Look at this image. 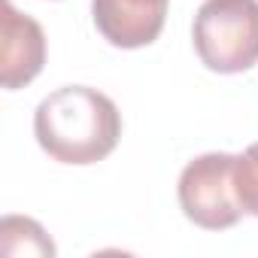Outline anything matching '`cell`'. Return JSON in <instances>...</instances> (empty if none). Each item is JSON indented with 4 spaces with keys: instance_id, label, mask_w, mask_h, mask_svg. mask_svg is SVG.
I'll use <instances>...</instances> for the list:
<instances>
[{
    "instance_id": "1",
    "label": "cell",
    "mask_w": 258,
    "mask_h": 258,
    "mask_svg": "<svg viewBox=\"0 0 258 258\" xmlns=\"http://www.w3.org/2000/svg\"><path fill=\"white\" fill-rule=\"evenodd\" d=\"M34 134L43 152L61 164H94L103 161L118 137V106L88 85H64L40 100L34 112Z\"/></svg>"
},
{
    "instance_id": "2",
    "label": "cell",
    "mask_w": 258,
    "mask_h": 258,
    "mask_svg": "<svg viewBox=\"0 0 258 258\" xmlns=\"http://www.w3.org/2000/svg\"><path fill=\"white\" fill-rule=\"evenodd\" d=\"M195 52L216 73L258 64V0H204L195 16Z\"/></svg>"
},
{
    "instance_id": "3",
    "label": "cell",
    "mask_w": 258,
    "mask_h": 258,
    "mask_svg": "<svg viewBox=\"0 0 258 258\" xmlns=\"http://www.w3.org/2000/svg\"><path fill=\"white\" fill-rule=\"evenodd\" d=\"M234 161L237 155L207 152L179 173V207L198 228L225 231L240 222L243 207L234 191Z\"/></svg>"
},
{
    "instance_id": "4",
    "label": "cell",
    "mask_w": 258,
    "mask_h": 258,
    "mask_svg": "<svg viewBox=\"0 0 258 258\" xmlns=\"http://www.w3.org/2000/svg\"><path fill=\"white\" fill-rule=\"evenodd\" d=\"M94 28L118 49H140L158 40L167 0H91Z\"/></svg>"
},
{
    "instance_id": "5",
    "label": "cell",
    "mask_w": 258,
    "mask_h": 258,
    "mask_svg": "<svg viewBox=\"0 0 258 258\" xmlns=\"http://www.w3.org/2000/svg\"><path fill=\"white\" fill-rule=\"evenodd\" d=\"M43 61H46V37H43V28L19 13L13 7V0H4V88H22L28 85L40 70H43Z\"/></svg>"
},
{
    "instance_id": "6",
    "label": "cell",
    "mask_w": 258,
    "mask_h": 258,
    "mask_svg": "<svg viewBox=\"0 0 258 258\" xmlns=\"http://www.w3.org/2000/svg\"><path fill=\"white\" fill-rule=\"evenodd\" d=\"M0 246L4 255H55V243L49 234L34 222L22 216H7L0 225Z\"/></svg>"
},
{
    "instance_id": "7",
    "label": "cell",
    "mask_w": 258,
    "mask_h": 258,
    "mask_svg": "<svg viewBox=\"0 0 258 258\" xmlns=\"http://www.w3.org/2000/svg\"><path fill=\"white\" fill-rule=\"evenodd\" d=\"M234 191L243 213L258 216V143H252L234 161Z\"/></svg>"
}]
</instances>
